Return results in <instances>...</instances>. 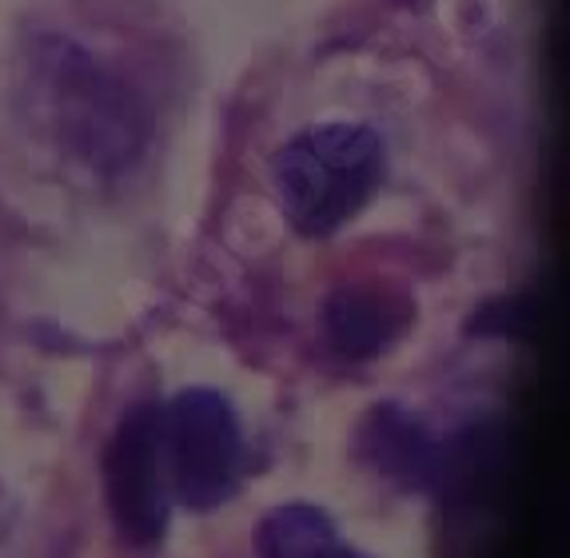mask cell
Instances as JSON below:
<instances>
[{"mask_svg": "<svg viewBox=\"0 0 570 558\" xmlns=\"http://www.w3.org/2000/svg\"><path fill=\"white\" fill-rule=\"evenodd\" d=\"M327 335L332 343L352 355V360H363V355H375L383 351L395 332H400V315H395V303L383 300L375 292H340L327 300Z\"/></svg>", "mask_w": 570, "mask_h": 558, "instance_id": "4", "label": "cell"}, {"mask_svg": "<svg viewBox=\"0 0 570 558\" xmlns=\"http://www.w3.org/2000/svg\"><path fill=\"white\" fill-rule=\"evenodd\" d=\"M160 454L168 495L191 511H212L239 483V439L236 411L216 391H184L160 411Z\"/></svg>", "mask_w": 570, "mask_h": 558, "instance_id": "2", "label": "cell"}, {"mask_svg": "<svg viewBox=\"0 0 570 558\" xmlns=\"http://www.w3.org/2000/svg\"><path fill=\"white\" fill-rule=\"evenodd\" d=\"M367 454L387 474H400L407 483H435L443 467V451L403 411H380V419L367 427Z\"/></svg>", "mask_w": 570, "mask_h": 558, "instance_id": "5", "label": "cell"}, {"mask_svg": "<svg viewBox=\"0 0 570 558\" xmlns=\"http://www.w3.org/2000/svg\"><path fill=\"white\" fill-rule=\"evenodd\" d=\"M259 558H320L335 547V527L315 507H284L259 522Z\"/></svg>", "mask_w": 570, "mask_h": 558, "instance_id": "6", "label": "cell"}, {"mask_svg": "<svg viewBox=\"0 0 570 558\" xmlns=\"http://www.w3.org/2000/svg\"><path fill=\"white\" fill-rule=\"evenodd\" d=\"M320 558H363V555H355V550H343V547H327Z\"/></svg>", "mask_w": 570, "mask_h": 558, "instance_id": "7", "label": "cell"}, {"mask_svg": "<svg viewBox=\"0 0 570 558\" xmlns=\"http://www.w3.org/2000/svg\"><path fill=\"white\" fill-rule=\"evenodd\" d=\"M279 199L307 236H327L363 208L383 176V144L360 124H315L279 148Z\"/></svg>", "mask_w": 570, "mask_h": 558, "instance_id": "1", "label": "cell"}, {"mask_svg": "<svg viewBox=\"0 0 570 558\" xmlns=\"http://www.w3.org/2000/svg\"><path fill=\"white\" fill-rule=\"evenodd\" d=\"M105 495L116 527L132 542H156L168 527V479L160 454V411L132 408L105 451Z\"/></svg>", "mask_w": 570, "mask_h": 558, "instance_id": "3", "label": "cell"}]
</instances>
